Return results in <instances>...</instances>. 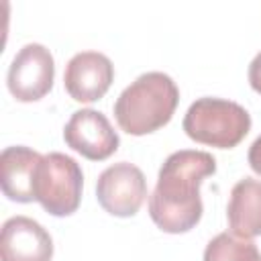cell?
I'll return each instance as SVG.
<instances>
[{
    "mask_svg": "<svg viewBox=\"0 0 261 261\" xmlns=\"http://www.w3.org/2000/svg\"><path fill=\"white\" fill-rule=\"evenodd\" d=\"M216 171V159L206 151L179 149L171 153L149 196L151 220L169 234L192 230L204 212L200 184Z\"/></svg>",
    "mask_w": 261,
    "mask_h": 261,
    "instance_id": "cell-1",
    "label": "cell"
},
{
    "mask_svg": "<svg viewBox=\"0 0 261 261\" xmlns=\"http://www.w3.org/2000/svg\"><path fill=\"white\" fill-rule=\"evenodd\" d=\"M177 102L175 82L163 71H147L120 92L114 102V118L128 135H149L171 120Z\"/></svg>",
    "mask_w": 261,
    "mask_h": 261,
    "instance_id": "cell-2",
    "label": "cell"
},
{
    "mask_svg": "<svg viewBox=\"0 0 261 261\" xmlns=\"http://www.w3.org/2000/svg\"><path fill=\"white\" fill-rule=\"evenodd\" d=\"M181 126L196 143L232 149L251 130V114L232 100L206 96L190 104Z\"/></svg>",
    "mask_w": 261,
    "mask_h": 261,
    "instance_id": "cell-3",
    "label": "cell"
},
{
    "mask_svg": "<svg viewBox=\"0 0 261 261\" xmlns=\"http://www.w3.org/2000/svg\"><path fill=\"white\" fill-rule=\"evenodd\" d=\"M82 188H84V173L80 163L59 151L47 153L41 157L33 196L49 214L53 216H69L77 210L82 202Z\"/></svg>",
    "mask_w": 261,
    "mask_h": 261,
    "instance_id": "cell-4",
    "label": "cell"
},
{
    "mask_svg": "<svg viewBox=\"0 0 261 261\" xmlns=\"http://www.w3.org/2000/svg\"><path fill=\"white\" fill-rule=\"evenodd\" d=\"M55 80V61L41 43H27L14 55L6 84L18 102H37L49 94Z\"/></svg>",
    "mask_w": 261,
    "mask_h": 261,
    "instance_id": "cell-5",
    "label": "cell"
},
{
    "mask_svg": "<svg viewBox=\"0 0 261 261\" xmlns=\"http://www.w3.org/2000/svg\"><path fill=\"white\" fill-rule=\"evenodd\" d=\"M96 198L98 204L112 216H135L147 198V179L137 165L118 161L98 175Z\"/></svg>",
    "mask_w": 261,
    "mask_h": 261,
    "instance_id": "cell-6",
    "label": "cell"
},
{
    "mask_svg": "<svg viewBox=\"0 0 261 261\" xmlns=\"http://www.w3.org/2000/svg\"><path fill=\"white\" fill-rule=\"evenodd\" d=\"M63 139L69 149L90 161L108 159L120 145L118 133L112 128L110 120L94 108L75 110L63 128Z\"/></svg>",
    "mask_w": 261,
    "mask_h": 261,
    "instance_id": "cell-7",
    "label": "cell"
},
{
    "mask_svg": "<svg viewBox=\"0 0 261 261\" xmlns=\"http://www.w3.org/2000/svg\"><path fill=\"white\" fill-rule=\"evenodd\" d=\"M114 80L112 61L100 51H80L75 53L63 73V86L75 102H96L100 100Z\"/></svg>",
    "mask_w": 261,
    "mask_h": 261,
    "instance_id": "cell-8",
    "label": "cell"
},
{
    "mask_svg": "<svg viewBox=\"0 0 261 261\" xmlns=\"http://www.w3.org/2000/svg\"><path fill=\"white\" fill-rule=\"evenodd\" d=\"M2 261H51V234L29 216H12L2 224L0 232Z\"/></svg>",
    "mask_w": 261,
    "mask_h": 261,
    "instance_id": "cell-9",
    "label": "cell"
},
{
    "mask_svg": "<svg viewBox=\"0 0 261 261\" xmlns=\"http://www.w3.org/2000/svg\"><path fill=\"white\" fill-rule=\"evenodd\" d=\"M41 153L24 145L6 147L0 155V184L8 200L29 204L35 200L33 184L35 171L41 161Z\"/></svg>",
    "mask_w": 261,
    "mask_h": 261,
    "instance_id": "cell-10",
    "label": "cell"
},
{
    "mask_svg": "<svg viewBox=\"0 0 261 261\" xmlns=\"http://www.w3.org/2000/svg\"><path fill=\"white\" fill-rule=\"evenodd\" d=\"M226 218L230 232L243 239L261 234V181L253 177L239 179L228 198Z\"/></svg>",
    "mask_w": 261,
    "mask_h": 261,
    "instance_id": "cell-11",
    "label": "cell"
},
{
    "mask_svg": "<svg viewBox=\"0 0 261 261\" xmlns=\"http://www.w3.org/2000/svg\"><path fill=\"white\" fill-rule=\"evenodd\" d=\"M249 84L257 94H261V51L249 63Z\"/></svg>",
    "mask_w": 261,
    "mask_h": 261,
    "instance_id": "cell-12",
    "label": "cell"
},
{
    "mask_svg": "<svg viewBox=\"0 0 261 261\" xmlns=\"http://www.w3.org/2000/svg\"><path fill=\"white\" fill-rule=\"evenodd\" d=\"M247 161H249V167H251L257 175H261V135L251 143Z\"/></svg>",
    "mask_w": 261,
    "mask_h": 261,
    "instance_id": "cell-13",
    "label": "cell"
},
{
    "mask_svg": "<svg viewBox=\"0 0 261 261\" xmlns=\"http://www.w3.org/2000/svg\"><path fill=\"white\" fill-rule=\"evenodd\" d=\"M257 261H261V257H259V259H257Z\"/></svg>",
    "mask_w": 261,
    "mask_h": 261,
    "instance_id": "cell-14",
    "label": "cell"
}]
</instances>
